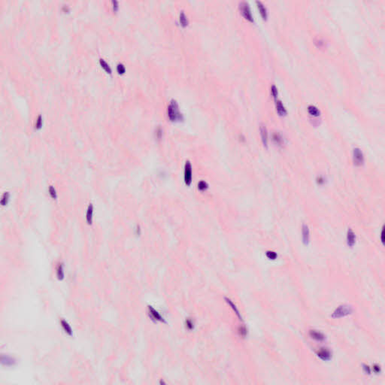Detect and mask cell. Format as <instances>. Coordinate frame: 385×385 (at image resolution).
<instances>
[{
  "instance_id": "obj_26",
  "label": "cell",
  "mask_w": 385,
  "mask_h": 385,
  "mask_svg": "<svg viewBox=\"0 0 385 385\" xmlns=\"http://www.w3.org/2000/svg\"><path fill=\"white\" fill-rule=\"evenodd\" d=\"M117 68H118V71H119V72L123 73V72H124V71H125V67H124V65H123L122 63H119V64L118 65V67H117Z\"/></svg>"
},
{
  "instance_id": "obj_11",
  "label": "cell",
  "mask_w": 385,
  "mask_h": 385,
  "mask_svg": "<svg viewBox=\"0 0 385 385\" xmlns=\"http://www.w3.org/2000/svg\"><path fill=\"white\" fill-rule=\"evenodd\" d=\"M309 334H310V336H311L312 339H315L316 341H318V342H323V341L325 340V336H324L322 333L317 331V330H311Z\"/></svg>"
},
{
  "instance_id": "obj_4",
  "label": "cell",
  "mask_w": 385,
  "mask_h": 385,
  "mask_svg": "<svg viewBox=\"0 0 385 385\" xmlns=\"http://www.w3.org/2000/svg\"><path fill=\"white\" fill-rule=\"evenodd\" d=\"M239 9L241 11V14L245 17L247 20L254 22V17L251 13L250 5L247 2H241L239 3Z\"/></svg>"
},
{
  "instance_id": "obj_28",
  "label": "cell",
  "mask_w": 385,
  "mask_h": 385,
  "mask_svg": "<svg viewBox=\"0 0 385 385\" xmlns=\"http://www.w3.org/2000/svg\"><path fill=\"white\" fill-rule=\"evenodd\" d=\"M383 237H384V229H382V232H381V241H382V243H384V238H383Z\"/></svg>"
},
{
  "instance_id": "obj_5",
  "label": "cell",
  "mask_w": 385,
  "mask_h": 385,
  "mask_svg": "<svg viewBox=\"0 0 385 385\" xmlns=\"http://www.w3.org/2000/svg\"><path fill=\"white\" fill-rule=\"evenodd\" d=\"M353 161L354 165L357 166H360L364 163V155L358 147H355L353 150Z\"/></svg>"
},
{
  "instance_id": "obj_24",
  "label": "cell",
  "mask_w": 385,
  "mask_h": 385,
  "mask_svg": "<svg viewBox=\"0 0 385 385\" xmlns=\"http://www.w3.org/2000/svg\"><path fill=\"white\" fill-rule=\"evenodd\" d=\"M100 62H101L102 65H103V66L104 67V68H106V69L108 71H109V72H111V71H112V70H111V68H110V66H109V65L108 64V63H106V62L105 61V60H100Z\"/></svg>"
},
{
  "instance_id": "obj_2",
  "label": "cell",
  "mask_w": 385,
  "mask_h": 385,
  "mask_svg": "<svg viewBox=\"0 0 385 385\" xmlns=\"http://www.w3.org/2000/svg\"><path fill=\"white\" fill-rule=\"evenodd\" d=\"M352 312L353 308L351 306H349V305H340V306H339L335 310L333 314H332V317L333 318H340V317H345V316L349 315Z\"/></svg>"
},
{
  "instance_id": "obj_23",
  "label": "cell",
  "mask_w": 385,
  "mask_h": 385,
  "mask_svg": "<svg viewBox=\"0 0 385 385\" xmlns=\"http://www.w3.org/2000/svg\"><path fill=\"white\" fill-rule=\"evenodd\" d=\"M271 93H272V95L275 97V99H276L277 96H278V89H277L276 86L275 85H272V87H271Z\"/></svg>"
},
{
  "instance_id": "obj_19",
  "label": "cell",
  "mask_w": 385,
  "mask_h": 385,
  "mask_svg": "<svg viewBox=\"0 0 385 385\" xmlns=\"http://www.w3.org/2000/svg\"><path fill=\"white\" fill-rule=\"evenodd\" d=\"M198 190L200 192H205L208 189V185L205 181H200L198 183Z\"/></svg>"
},
{
  "instance_id": "obj_14",
  "label": "cell",
  "mask_w": 385,
  "mask_h": 385,
  "mask_svg": "<svg viewBox=\"0 0 385 385\" xmlns=\"http://www.w3.org/2000/svg\"><path fill=\"white\" fill-rule=\"evenodd\" d=\"M256 3L259 10H260V14H261V16L263 17V19H266L267 18V9H266V8L260 1H257Z\"/></svg>"
},
{
  "instance_id": "obj_12",
  "label": "cell",
  "mask_w": 385,
  "mask_h": 385,
  "mask_svg": "<svg viewBox=\"0 0 385 385\" xmlns=\"http://www.w3.org/2000/svg\"><path fill=\"white\" fill-rule=\"evenodd\" d=\"M93 219V206L92 204H90L86 214V220L88 224H92Z\"/></svg>"
},
{
  "instance_id": "obj_16",
  "label": "cell",
  "mask_w": 385,
  "mask_h": 385,
  "mask_svg": "<svg viewBox=\"0 0 385 385\" xmlns=\"http://www.w3.org/2000/svg\"><path fill=\"white\" fill-rule=\"evenodd\" d=\"M60 323H61L62 327H63V329L64 330L65 333H67V334L70 336H72V330H71V327H70V325L68 324V323L65 320H61V321H60Z\"/></svg>"
},
{
  "instance_id": "obj_13",
  "label": "cell",
  "mask_w": 385,
  "mask_h": 385,
  "mask_svg": "<svg viewBox=\"0 0 385 385\" xmlns=\"http://www.w3.org/2000/svg\"><path fill=\"white\" fill-rule=\"evenodd\" d=\"M2 365H5L6 366H14L15 364V360L12 357H8V356H2Z\"/></svg>"
},
{
  "instance_id": "obj_22",
  "label": "cell",
  "mask_w": 385,
  "mask_h": 385,
  "mask_svg": "<svg viewBox=\"0 0 385 385\" xmlns=\"http://www.w3.org/2000/svg\"><path fill=\"white\" fill-rule=\"evenodd\" d=\"M48 192H49L50 196H51V197L52 198V199H57V191H56L55 188H54V187H52V186L50 187L49 190H48Z\"/></svg>"
},
{
  "instance_id": "obj_1",
  "label": "cell",
  "mask_w": 385,
  "mask_h": 385,
  "mask_svg": "<svg viewBox=\"0 0 385 385\" xmlns=\"http://www.w3.org/2000/svg\"><path fill=\"white\" fill-rule=\"evenodd\" d=\"M168 117L170 121L174 122H180L184 120V115L179 109L177 101L172 99L168 106Z\"/></svg>"
},
{
  "instance_id": "obj_25",
  "label": "cell",
  "mask_w": 385,
  "mask_h": 385,
  "mask_svg": "<svg viewBox=\"0 0 385 385\" xmlns=\"http://www.w3.org/2000/svg\"><path fill=\"white\" fill-rule=\"evenodd\" d=\"M267 257H269V259H272V260H275V259H276L277 254H276V253H275V252H273V251H269V252H267Z\"/></svg>"
},
{
  "instance_id": "obj_27",
  "label": "cell",
  "mask_w": 385,
  "mask_h": 385,
  "mask_svg": "<svg viewBox=\"0 0 385 385\" xmlns=\"http://www.w3.org/2000/svg\"><path fill=\"white\" fill-rule=\"evenodd\" d=\"M317 182L318 185H323V184H324V182L325 181H324V178L322 177V176H319V177H317Z\"/></svg>"
},
{
  "instance_id": "obj_18",
  "label": "cell",
  "mask_w": 385,
  "mask_h": 385,
  "mask_svg": "<svg viewBox=\"0 0 385 385\" xmlns=\"http://www.w3.org/2000/svg\"><path fill=\"white\" fill-rule=\"evenodd\" d=\"M57 275L59 280H63L64 278V268H63V265L62 263L59 264L58 267H57Z\"/></svg>"
},
{
  "instance_id": "obj_20",
  "label": "cell",
  "mask_w": 385,
  "mask_h": 385,
  "mask_svg": "<svg viewBox=\"0 0 385 385\" xmlns=\"http://www.w3.org/2000/svg\"><path fill=\"white\" fill-rule=\"evenodd\" d=\"M180 21L184 27H185V26H187L188 24V17H187V16L185 15V12H184L183 11H181L180 13Z\"/></svg>"
},
{
  "instance_id": "obj_21",
  "label": "cell",
  "mask_w": 385,
  "mask_h": 385,
  "mask_svg": "<svg viewBox=\"0 0 385 385\" xmlns=\"http://www.w3.org/2000/svg\"><path fill=\"white\" fill-rule=\"evenodd\" d=\"M9 199H10V195H9L8 193H5L4 195L2 196V200H1V203L2 205H7Z\"/></svg>"
},
{
  "instance_id": "obj_17",
  "label": "cell",
  "mask_w": 385,
  "mask_h": 385,
  "mask_svg": "<svg viewBox=\"0 0 385 385\" xmlns=\"http://www.w3.org/2000/svg\"><path fill=\"white\" fill-rule=\"evenodd\" d=\"M273 141L278 145H281L282 144H284V139H283L281 134L278 133V132H275L273 134Z\"/></svg>"
},
{
  "instance_id": "obj_10",
  "label": "cell",
  "mask_w": 385,
  "mask_h": 385,
  "mask_svg": "<svg viewBox=\"0 0 385 385\" xmlns=\"http://www.w3.org/2000/svg\"><path fill=\"white\" fill-rule=\"evenodd\" d=\"M275 106H276V110L278 115L281 116H284L287 115V110L281 100L275 99Z\"/></svg>"
},
{
  "instance_id": "obj_8",
  "label": "cell",
  "mask_w": 385,
  "mask_h": 385,
  "mask_svg": "<svg viewBox=\"0 0 385 385\" xmlns=\"http://www.w3.org/2000/svg\"><path fill=\"white\" fill-rule=\"evenodd\" d=\"M317 357L319 358H320L322 360H324V361H328L331 359L332 357V354L328 349L327 348H322L320 349V351H318L317 353Z\"/></svg>"
},
{
  "instance_id": "obj_9",
  "label": "cell",
  "mask_w": 385,
  "mask_h": 385,
  "mask_svg": "<svg viewBox=\"0 0 385 385\" xmlns=\"http://www.w3.org/2000/svg\"><path fill=\"white\" fill-rule=\"evenodd\" d=\"M302 241L305 245H308L310 241V231L308 226L305 224L302 226Z\"/></svg>"
},
{
  "instance_id": "obj_6",
  "label": "cell",
  "mask_w": 385,
  "mask_h": 385,
  "mask_svg": "<svg viewBox=\"0 0 385 385\" xmlns=\"http://www.w3.org/2000/svg\"><path fill=\"white\" fill-rule=\"evenodd\" d=\"M260 135H261L262 142H263L264 147H268V132H267V129H266V127L264 125V124H260Z\"/></svg>"
},
{
  "instance_id": "obj_7",
  "label": "cell",
  "mask_w": 385,
  "mask_h": 385,
  "mask_svg": "<svg viewBox=\"0 0 385 385\" xmlns=\"http://www.w3.org/2000/svg\"><path fill=\"white\" fill-rule=\"evenodd\" d=\"M356 243V235L351 229H348L347 232V244L349 247L353 248Z\"/></svg>"
},
{
  "instance_id": "obj_3",
  "label": "cell",
  "mask_w": 385,
  "mask_h": 385,
  "mask_svg": "<svg viewBox=\"0 0 385 385\" xmlns=\"http://www.w3.org/2000/svg\"><path fill=\"white\" fill-rule=\"evenodd\" d=\"M193 180V170L191 163L189 160L185 163V171H184V181L187 186H190Z\"/></svg>"
},
{
  "instance_id": "obj_15",
  "label": "cell",
  "mask_w": 385,
  "mask_h": 385,
  "mask_svg": "<svg viewBox=\"0 0 385 385\" xmlns=\"http://www.w3.org/2000/svg\"><path fill=\"white\" fill-rule=\"evenodd\" d=\"M308 112L311 116L313 117H319L320 115V112L316 106L313 105H310L308 107Z\"/></svg>"
}]
</instances>
